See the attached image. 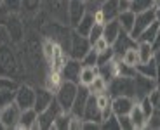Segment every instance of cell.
<instances>
[{"mask_svg":"<svg viewBox=\"0 0 160 130\" xmlns=\"http://www.w3.org/2000/svg\"><path fill=\"white\" fill-rule=\"evenodd\" d=\"M84 120H92V122H98V123L103 122L101 109L98 106V101H96V95L94 94H91L87 99V104H85V109H84Z\"/></svg>","mask_w":160,"mask_h":130,"instance_id":"obj_15","label":"cell"},{"mask_svg":"<svg viewBox=\"0 0 160 130\" xmlns=\"http://www.w3.org/2000/svg\"><path fill=\"white\" fill-rule=\"evenodd\" d=\"M91 47H92V45H91V42H89L87 36L77 33L75 30L70 33V51H68L70 52V57L82 61V57L91 51Z\"/></svg>","mask_w":160,"mask_h":130,"instance_id":"obj_4","label":"cell"},{"mask_svg":"<svg viewBox=\"0 0 160 130\" xmlns=\"http://www.w3.org/2000/svg\"><path fill=\"white\" fill-rule=\"evenodd\" d=\"M2 24H5L12 42H19L21 36H23V26H21L19 19H16L14 14H11V17H4L2 19Z\"/></svg>","mask_w":160,"mask_h":130,"instance_id":"obj_16","label":"cell"},{"mask_svg":"<svg viewBox=\"0 0 160 130\" xmlns=\"http://www.w3.org/2000/svg\"><path fill=\"white\" fill-rule=\"evenodd\" d=\"M155 21L160 24V7H158V9H155Z\"/></svg>","mask_w":160,"mask_h":130,"instance_id":"obj_52","label":"cell"},{"mask_svg":"<svg viewBox=\"0 0 160 130\" xmlns=\"http://www.w3.org/2000/svg\"><path fill=\"white\" fill-rule=\"evenodd\" d=\"M2 2H4V0H0V7H2Z\"/></svg>","mask_w":160,"mask_h":130,"instance_id":"obj_56","label":"cell"},{"mask_svg":"<svg viewBox=\"0 0 160 130\" xmlns=\"http://www.w3.org/2000/svg\"><path fill=\"white\" fill-rule=\"evenodd\" d=\"M2 7H4V11L7 14H16L23 7V0H4L2 2Z\"/></svg>","mask_w":160,"mask_h":130,"instance_id":"obj_38","label":"cell"},{"mask_svg":"<svg viewBox=\"0 0 160 130\" xmlns=\"http://www.w3.org/2000/svg\"><path fill=\"white\" fill-rule=\"evenodd\" d=\"M82 123H84V118H78V116H73V114H72L68 130H80V128H82Z\"/></svg>","mask_w":160,"mask_h":130,"instance_id":"obj_47","label":"cell"},{"mask_svg":"<svg viewBox=\"0 0 160 130\" xmlns=\"http://www.w3.org/2000/svg\"><path fill=\"white\" fill-rule=\"evenodd\" d=\"M108 94L112 97L117 95H129V97H136V85H134V78L129 76H113L108 82Z\"/></svg>","mask_w":160,"mask_h":130,"instance_id":"obj_1","label":"cell"},{"mask_svg":"<svg viewBox=\"0 0 160 130\" xmlns=\"http://www.w3.org/2000/svg\"><path fill=\"white\" fill-rule=\"evenodd\" d=\"M54 101V92H51L49 89H37V95H35V109L37 113H40V111H44L45 108L49 106V104Z\"/></svg>","mask_w":160,"mask_h":130,"instance_id":"obj_18","label":"cell"},{"mask_svg":"<svg viewBox=\"0 0 160 130\" xmlns=\"http://www.w3.org/2000/svg\"><path fill=\"white\" fill-rule=\"evenodd\" d=\"M92 16H94V23H96V24H104V23H106V16L103 14L101 9H96V11L92 12Z\"/></svg>","mask_w":160,"mask_h":130,"instance_id":"obj_48","label":"cell"},{"mask_svg":"<svg viewBox=\"0 0 160 130\" xmlns=\"http://www.w3.org/2000/svg\"><path fill=\"white\" fill-rule=\"evenodd\" d=\"M101 128H118L120 130V123H118L117 114H112L110 118L103 120V122H101Z\"/></svg>","mask_w":160,"mask_h":130,"instance_id":"obj_45","label":"cell"},{"mask_svg":"<svg viewBox=\"0 0 160 130\" xmlns=\"http://www.w3.org/2000/svg\"><path fill=\"white\" fill-rule=\"evenodd\" d=\"M138 104H139L141 111L144 113V116H146L148 120L152 118V116H153V113H155V106H153L152 99H150L148 95H144V97H141L139 101H138Z\"/></svg>","mask_w":160,"mask_h":130,"instance_id":"obj_34","label":"cell"},{"mask_svg":"<svg viewBox=\"0 0 160 130\" xmlns=\"http://www.w3.org/2000/svg\"><path fill=\"white\" fill-rule=\"evenodd\" d=\"M101 11L106 16V21L110 19H117L120 14V7H118V0H103L101 2Z\"/></svg>","mask_w":160,"mask_h":130,"instance_id":"obj_24","label":"cell"},{"mask_svg":"<svg viewBox=\"0 0 160 130\" xmlns=\"http://www.w3.org/2000/svg\"><path fill=\"white\" fill-rule=\"evenodd\" d=\"M0 130H4V125H2V122H0Z\"/></svg>","mask_w":160,"mask_h":130,"instance_id":"obj_55","label":"cell"},{"mask_svg":"<svg viewBox=\"0 0 160 130\" xmlns=\"http://www.w3.org/2000/svg\"><path fill=\"white\" fill-rule=\"evenodd\" d=\"M89 92L91 94H101V92H108V82L103 78L101 75H98L96 78H94V82L89 85Z\"/></svg>","mask_w":160,"mask_h":130,"instance_id":"obj_31","label":"cell"},{"mask_svg":"<svg viewBox=\"0 0 160 130\" xmlns=\"http://www.w3.org/2000/svg\"><path fill=\"white\" fill-rule=\"evenodd\" d=\"M103 26H104V24H96V23H94V26L91 28V33H89V36H87L89 42H91V45L96 42L99 36H103Z\"/></svg>","mask_w":160,"mask_h":130,"instance_id":"obj_42","label":"cell"},{"mask_svg":"<svg viewBox=\"0 0 160 130\" xmlns=\"http://www.w3.org/2000/svg\"><path fill=\"white\" fill-rule=\"evenodd\" d=\"M136 71H138V75H141V76L158 80V70H157V64L153 59H150L148 63H138Z\"/></svg>","mask_w":160,"mask_h":130,"instance_id":"obj_22","label":"cell"},{"mask_svg":"<svg viewBox=\"0 0 160 130\" xmlns=\"http://www.w3.org/2000/svg\"><path fill=\"white\" fill-rule=\"evenodd\" d=\"M19 118H21V108L16 103L5 104V106L0 108V122H2L4 128L7 130L16 128L18 123H19Z\"/></svg>","mask_w":160,"mask_h":130,"instance_id":"obj_5","label":"cell"},{"mask_svg":"<svg viewBox=\"0 0 160 130\" xmlns=\"http://www.w3.org/2000/svg\"><path fill=\"white\" fill-rule=\"evenodd\" d=\"M40 7V0H23V11L28 12V14H33V12H37Z\"/></svg>","mask_w":160,"mask_h":130,"instance_id":"obj_43","label":"cell"},{"mask_svg":"<svg viewBox=\"0 0 160 130\" xmlns=\"http://www.w3.org/2000/svg\"><path fill=\"white\" fill-rule=\"evenodd\" d=\"M61 106L59 103L56 101V97H54V101H52L51 104H49L47 108H45L44 111H40L38 116H37V122H38V127L42 130H49L52 128V123H54V120H56V116L61 113Z\"/></svg>","mask_w":160,"mask_h":130,"instance_id":"obj_8","label":"cell"},{"mask_svg":"<svg viewBox=\"0 0 160 130\" xmlns=\"http://www.w3.org/2000/svg\"><path fill=\"white\" fill-rule=\"evenodd\" d=\"M153 61L157 64V70H158V78H160V47L153 51Z\"/></svg>","mask_w":160,"mask_h":130,"instance_id":"obj_50","label":"cell"},{"mask_svg":"<svg viewBox=\"0 0 160 130\" xmlns=\"http://www.w3.org/2000/svg\"><path fill=\"white\" fill-rule=\"evenodd\" d=\"M138 45V40H134L131 36V33H127V31H124V30H120V33H118V36H117V40L112 43V47H113V51H115V54L118 55H122L127 49H131V47H136Z\"/></svg>","mask_w":160,"mask_h":130,"instance_id":"obj_12","label":"cell"},{"mask_svg":"<svg viewBox=\"0 0 160 130\" xmlns=\"http://www.w3.org/2000/svg\"><path fill=\"white\" fill-rule=\"evenodd\" d=\"M134 85H136V97H134V99L139 101L141 97H144V95H150L157 87H158V80L136 75V76H134Z\"/></svg>","mask_w":160,"mask_h":130,"instance_id":"obj_9","label":"cell"},{"mask_svg":"<svg viewBox=\"0 0 160 130\" xmlns=\"http://www.w3.org/2000/svg\"><path fill=\"white\" fill-rule=\"evenodd\" d=\"M160 7V0H155V9Z\"/></svg>","mask_w":160,"mask_h":130,"instance_id":"obj_53","label":"cell"},{"mask_svg":"<svg viewBox=\"0 0 160 130\" xmlns=\"http://www.w3.org/2000/svg\"><path fill=\"white\" fill-rule=\"evenodd\" d=\"M80 70H82V61L70 57V59L66 61V63H64V66H63V70H61V73H63V78H64V80L78 83Z\"/></svg>","mask_w":160,"mask_h":130,"instance_id":"obj_14","label":"cell"},{"mask_svg":"<svg viewBox=\"0 0 160 130\" xmlns=\"http://www.w3.org/2000/svg\"><path fill=\"white\" fill-rule=\"evenodd\" d=\"M152 7H155V0H131V11L136 14Z\"/></svg>","mask_w":160,"mask_h":130,"instance_id":"obj_35","label":"cell"},{"mask_svg":"<svg viewBox=\"0 0 160 130\" xmlns=\"http://www.w3.org/2000/svg\"><path fill=\"white\" fill-rule=\"evenodd\" d=\"M14 97H16V89H4V90H0V108L5 106V104L14 103Z\"/></svg>","mask_w":160,"mask_h":130,"instance_id":"obj_39","label":"cell"},{"mask_svg":"<svg viewBox=\"0 0 160 130\" xmlns=\"http://www.w3.org/2000/svg\"><path fill=\"white\" fill-rule=\"evenodd\" d=\"M89 95H91V92H89V87L80 85V83H78V90H77V97H75V101H73L72 109H70V113H72L73 116L84 118V109H85V104H87Z\"/></svg>","mask_w":160,"mask_h":130,"instance_id":"obj_10","label":"cell"},{"mask_svg":"<svg viewBox=\"0 0 160 130\" xmlns=\"http://www.w3.org/2000/svg\"><path fill=\"white\" fill-rule=\"evenodd\" d=\"M18 71H19V63H18L16 54L11 49V43L0 45V75L12 78Z\"/></svg>","mask_w":160,"mask_h":130,"instance_id":"obj_2","label":"cell"},{"mask_svg":"<svg viewBox=\"0 0 160 130\" xmlns=\"http://www.w3.org/2000/svg\"><path fill=\"white\" fill-rule=\"evenodd\" d=\"M138 55H139V63H148L153 59V45L150 42L138 40Z\"/></svg>","mask_w":160,"mask_h":130,"instance_id":"obj_29","label":"cell"},{"mask_svg":"<svg viewBox=\"0 0 160 130\" xmlns=\"http://www.w3.org/2000/svg\"><path fill=\"white\" fill-rule=\"evenodd\" d=\"M70 120H72V113H68V111H61V113L56 116L54 123H52V128L54 130H68Z\"/></svg>","mask_w":160,"mask_h":130,"instance_id":"obj_30","label":"cell"},{"mask_svg":"<svg viewBox=\"0 0 160 130\" xmlns=\"http://www.w3.org/2000/svg\"><path fill=\"white\" fill-rule=\"evenodd\" d=\"M35 95H37V89L26 85V83H19V87L16 89L14 103H16L21 109H28V108L35 106Z\"/></svg>","mask_w":160,"mask_h":130,"instance_id":"obj_7","label":"cell"},{"mask_svg":"<svg viewBox=\"0 0 160 130\" xmlns=\"http://www.w3.org/2000/svg\"><path fill=\"white\" fill-rule=\"evenodd\" d=\"M63 82H64L63 73L58 71V70H51V71H49V75H47V78H45V89H49L51 92L56 94V90L61 87V83H63Z\"/></svg>","mask_w":160,"mask_h":130,"instance_id":"obj_26","label":"cell"},{"mask_svg":"<svg viewBox=\"0 0 160 130\" xmlns=\"http://www.w3.org/2000/svg\"><path fill=\"white\" fill-rule=\"evenodd\" d=\"M118 23H120V28L124 30V31L131 33L132 26H134V19H136V12H132L131 9H127V11H122L118 14Z\"/></svg>","mask_w":160,"mask_h":130,"instance_id":"obj_28","label":"cell"},{"mask_svg":"<svg viewBox=\"0 0 160 130\" xmlns=\"http://www.w3.org/2000/svg\"><path fill=\"white\" fill-rule=\"evenodd\" d=\"M82 128H84V130H98V128H101V123L92 122V120H84Z\"/></svg>","mask_w":160,"mask_h":130,"instance_id":"obj_49","label":"cell"},{"mask_svg":"<svg viewBox=\"0 0 160 130\" xmlns=\"http://www.w3.org/2000/svg\"><path fill=\"white\" fill-rule=\"evenodd\" d=\"M82 66H98V51L92 49L82 57Z\"/></svg>","mask_w":160,"mask_h":130,"instance_id":"obj_40","label":"cell"},{"mask_svg":"<svg viewBox=\"0 0 160 130\" xmlns=\"http://www.w3.org/2000/svg\"><path fill=\"white\" fill-rule=\"evenodd\" d=\"M70 57L66 55V51H64L63 47H61L59 43H56V49H54V55H52V61H51V70H58V71H61L63 70V66H64V63L68 61Z\"/></svg>","mask_w":160,"mask_h":130,"instance_id":"obj_23","label":"cell"},{"mask_svg":"<svg viewBox=\"0 0 160 130\" xmlns=\"http://www.w3.org/2000/svg\"><path fill=\"white\" fill-rule=\"evenodd\" d=\"M120 59L124 61L125 64H129V66H134V68H136V64L139 63V55H138V45H136V47L127 49L124 54L120 55Z\"/></svg>","mask_w":160,"mask_h":130,"instance_id":"obj_32","label":"cell"},{"mask_svg":"<svg viewBox=\"0 0 160 130\" xmlns=\"http://www.w3.org/2000/svg\"><path fill=\"white\" fill-rule=\"evenodd\" d=\"M120 30H122V28H120L118 19H110V21H106V23H104V26H103V36L108 40L110 45H112V43L117 40Z\"/></svg>","mask_w":160,"mask_h":130,"instance_id":"obj_21","label":"cell"},{"mask_svg":"<svg viewBox=\"0 0 160 130\" xmlns=\"http://www.w3.org/2000/svg\"><path fill=\"white\" fill-rule=\"evenodd\" d=\"M77 90H78V83L68 82V80H64V82L61 83V87L56 90L54 97H56V101L59 103V106L63 111H68L70 113V109H72V106H73V101H75V97H77Z\"/></svg>","mask_w":160,"mask_h":130,"instance_id":"obj_3","label":"cell"},{"mask_svg":"<svg viewBox=\"0 0 160 130\" xmlns=\"http://www.w3.org/2000/svg\"><path fill=\"white\" fill-rule=\"evenodd\" d=\"M2 19H4V17H2V12H0V24H2Z\"/></svg>","mask_w":160,"mask_h":130,"instance_id":"obj_54","label":"cell"},{"mask_svg":"<svg viewBox=\"0 0 160 130\" xmlns=\"http://www.w3.org/2000/svg\"><path fill=\"white\" fill-rule=\"evenodd\" d=\"M85 12H87L85 0H68V23L73 28L78 24V21L84 17Z\"/></svg>","mask_w":160,"mask_h":130,"instance_id":"obj_11","label":"cell"},{"mask_svg":"<svg viewBox=\"0 0 160 130\" xmlns=\"http://www.w3.org/2000/svg\"><path fill=\"white\" fill-rule=\"evenodd\" d=\"M37 113L35 108H28V109H21V118H19V123H18L16 128H26V130H32L33 123L37 122Z\"/></svg>","mask_w":160,"mask_h":130,"instance_id":"obj_19","label":"cell"},{"mask_svg":"<svg viewBox=\"0 0 160 130\" xmlns=\"http://www.w3.org/2000/svg\"><path fill=\"white\" fill-rule=\"evenodd\" d=\"M112 68H113V75L115 76H129V78H134L138 75L136 68L125 64L118 55H115V59L112 61Z\"/></svg>","mask_w":160,"mask_h":130,"instance_id":"obj_17","label":"cell"},{"mask_svg":"<svg viewBox=\"0 0 160 130\" xmlns=\"http://www.w3.org/2000/svg\"><path fill=\"white\" fill-rule=\"evenodd\" d=\"M153 21H155V7L146 9V11H143V12H138L136 19H134V26H132V30H131V36L134 40H138L139 35L153 23Z\"/></svg>","mask_w":160,"mask_h":130,"instance_id":"obj_6","label":"cell"},{"mask_svg":"<svg viewBox=\"0 0 160 130\" xmlns=\"http://www.w3.org/2000/svg\"><path fill=\"white\" fill-rule=\"evenodd\" d=\"M117 118H118L120 123V130H134V125H132V120L129 114H120Z\"/></svg>","mask_w":160,"mask_h":130,"instance_id":"obj_44","label":"cell"},{"mask_svg":"<svg viewBox=\"0 0 160 130\" xmlns=\"http://www.w3.org/2000/svg\"><path fill=\"white\" fill-rule=\"evenodd\" d=\"M129 116H131V120H132V125H134V128L141 130V128H146V127H148V118H146V116H144V113L141 111L138 101L134 103V106H132Z\"/></svg>","mask_w":160,"mask_h":130,"instance_id":"obj_20","label":"cell"},{"mask_svg":"<svg viewBox=\"0 0 160 130\" xmlns=\"http://www.w3.org/2000/svg\"><path fill=\"white\" fill-rule=\"evenodd\" d=\"M136 103V99L129 97V95H117V97H112V109L113 114L120 116V114H129Z\"/></svg>","mask_w":160,"mask_h":130,"instance_id":"obj_13","label":"cell"},{"mask_svg":"<svg viewBox=\"0 0 160 130\" xmlns=\"http://www.w3.org/2000/svg\"><path fill=\"white\" fill-rule=\"evenodd\" d=\"M115 55H117V54H115V51H113L112 45H110L108 49H104V51L98 52V66H103V64L113 61V59H115Z\"/></svg>","mask_w":160,"mask_h":130,"instance_id":"obj_37","label":"cell"},{"mask_svg":"<svg viewBox=\"0 0 160 130\" xmlns=\"http://www.w3.org/2000/svg\"><path fill=\"white\" fill-rule=\"evenodd\" d=\"M54 49H56V42L52 38H45L44 43H42V54H44V59L51 64L52 55H54Z\"/></svg>","mask_w":160,"mask_h":130,"instance_id":"obj_36","label":"cell"},{"mask_svg":"<svg viewBox=\"0 0 160 130\" xmlns=\"http://www.w3.org/2000/svg\"><path fill=\"white\" fill-rule=\"evenodd\" d=\"M152 45H153V51H155V49H158V47H160V28H158V33H157L155 40H153V42H152Z\"/></svg>","mask_w":160,"mask_h":130,"instance_id":"obj_51","label":"cell"},{"mask_svg":"<svg viewBox=\"0 0 160 130\" xmlns=\"http://www.w3.org/2000/svg\"><path fill=\"white\" fill-rule=\"evenodd\" d=\"M98 75H99V68H98V66H82L78 83H80V85L89 87L92 82H94V78H96Z\"/></svg>","mask_w":160,"mask_h":130,"instance_id":"obj_25","label":"cell"},{"mask_svg":"<svg viewBox=\"0 0 160 130\" xmlns=\"http://www.w3.org/2000/svg\"><path fill=\"white\" fill-rule=\"evenodd\" d=\"M158 28H160V24L157 23V21H153V23L139 35V38H138V40H143V42H150V43H152L153 40H155L157 33H158Z\"/></svg>","mask_w":160,"mask_h":130,"instance_id":"obj_33","label":"cell"},{"mask_svg":"<svg viewBox=\"0 0 160 130\" xmlns=\"http://www.w3.org/2000/svg\"><path fill=\"white\" fill-rule=\"evenodd\" d=\"M108 47H110V43H108V40L104 38V36H99V38L96 40V42L92 43V49H96L98 52L104 51V49H108Z\"/></svg>","mask_w":160,"mask_h":130,"instance_id":"obj_46","label":"cell"},{"mask_svg":"<svg viewBox=\"0 0 160 130\" xmlns=\"http://www.w3.org/2000/svg\"><path fill=\"white\" fill-rule=\"evenodd\" d=\"M94 26V16H92V12H85L84 17L78 21V24H77L73 30H75L77 33H80V35L84 36H89V33H91V28Z\"/></svg>","mask_w":160,"mask_h":130,"instance_id":"obj_27","label":"cell"},{"mask_svg":"<svg viewBox=\"0 0 160 130\" xmlns=\"http://www.w3.org/2000/svg\"><path fill=\"white\" fill-rule=\"evenodd\" d=\"M18 87H19V83L14 78L0 75V90H4V89H18Z\"/></svg>","mask_w":160,"mask_h":130,"instance_id":"obj_41","label":"cell"}]
</instances>
